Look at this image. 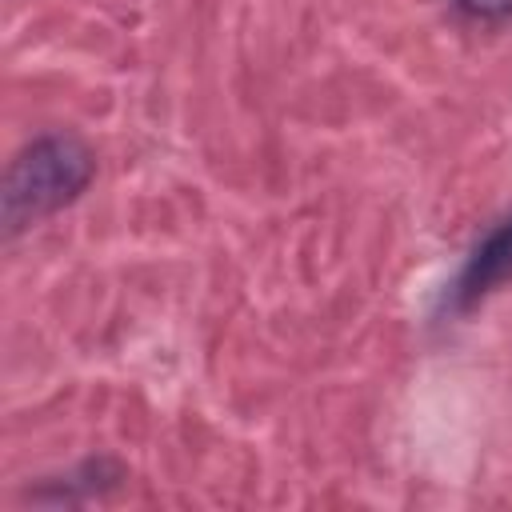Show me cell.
I'll return each instance as SVG.
<instances>
[{
  "mask_svg": "<svg viewBox=\"0 0 512 512\" xmlns=\"http://www.w3.org/2000/svg\"><path fill=\"white\" fill-rule=\"evenodd\" d=\"M512 280V216H504L468 256V264L460 268L456 284H452V308L468 312L476 308L484 296H492L500 284Z\"/></svg>",
  "mask_w": 512,
  "mask_h": 512,
  "instance_id": "cell-2",
  "label": "cell"
},
{
  "mask_svg": "<svg viewBox=\"0 0 512 512\" xmlns=\"http://www.w3.org/2000/svg\"><path fill=\"white\" fill-rule=\"evenodd\" d=\"M456 8L476 20H508L512 16V0H456Z\"/></svg>",
  "mask_w": 512,
  "mask_h": 512,
  "instance_id": "cell-3",
  "label": "cell"
},
{
  "mask_svg": "<svg viewBox=\"0 0 512 512\" xmlns=\"http://www.w3.org/2000/svg\"><path fill=\"white\" fill-rule=\"evenodd\" d=\"M96 176V160L84 140L68 132L36 136L28 148H20L4 172L0 192V216L4 232H20L60 208H68Z\"/></svg>",
  "mask_w": 512,
  "mask_h": 512,
  "instance_id": "cell-1",
  "label": "cell"
}]
</instances>
